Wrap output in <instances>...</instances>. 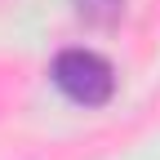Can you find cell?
Instances as JSON below:
<instances>
[{
  "instance_id": "obj_1",
  "label": "cell",
  "mask_w": 160,
  "mask_h": 160,
  "mask_svg": "<svg viewBox=\"0 0 160 160\" xmlns=\"http://www.w3.org/2000/svg\"><path fill=\"white\" fill-rule=\"evenodd\" d=\"M49 80H53V89L67 98V102L76 107H107L111 98H116V67L107 62L102 53H93V49H62V53H53V62H49Z\"/></svg>"
},
{
  "instance_id": "obj_2",
  "label": "cell",
  "mask_w": 160,
  "mask_h": 160,
  "mask_svg": "<svg viewBox=\"0 0 160 160\" xmlns=\"http://www.w3.org/2000/svg\"><path fill=\"white\" fill-rule=\"evenodd\" d=\"M76 13L93 27H111L120 13H125V0H76Z\"/></svg>"
}]
</instances>
